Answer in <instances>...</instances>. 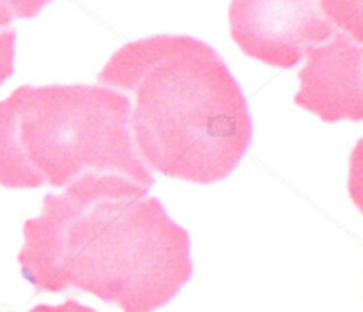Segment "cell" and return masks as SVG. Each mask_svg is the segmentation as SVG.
Masks as SVG:
<instances>
[{
	"mask_svg": "<svg viewBox=\"0 0 363 312\" xmlns=\"http://www.w3.org/2000/svg\"><path fill=\"white\" fill-rule=\"evenodd\" d=\"M294 103L325 123L363 119V46L337 30L326 43L307 50Z\"/></svg>",
	"mask_w": 363,
	"mask_h": 312,
	"instance_id": "5b68a950",
	"label": "cell"
},
{
	"mask_svg": "<svg viewBox=\"0 0 363 312\" xmlns=\"http://www.w3.org/2000/svg\"><path fill=\"white\" fill-rule=\"evenodd\" d=\"M21 275L38 291L80 289L124 312L165 307L194 275L190 234L147 186L89 172L23 223Z\"/></svg>",
	"mask_w": 363,
	"mask_h": 312,
	"instance_id": "6da1fadb",
	"label": "cell"
},
{
	"mask_svg": "<svg viewBox=\"0 0 363 312\" xmlns=\"http://www.w3.org/2000/svg\"><path fill=\"white\" fill-rule=\"evenodd\" d=\"M319 7L337 30L363 43L362 0H319Z\"/></svg>",
	"mask_w": 363,
	"mask_h": 312,
	"instance_id": "8992f818",
	"label": "cell"
},
{
	"mask_svg": "<svg viewBox=\"0 0 363 312\" xmlns=\"http://www.w3.org/2000/svg\"><path fill=\"white\" fill-rule=\"evenodd\" d=\"M229 25L245 55L284 69L296 66L308 48L337 32L319 0H233Z\"/></svg>",
	"mask_w": 363,
	"mask_h": 312,
	"instance_id": "277c9868",
	"label": "cell"
},
{
	"mask_svg": "<svg viewBox=\"0 0 363 312\" xmlns=\"http://www.w3.org/2000/svg\"><path fill=\"white\" fill-rule=\"evenodd\" d=\"M131 98L105 85H21L0 99V184L64 188L84 174H119L151 188L135 149Z\"/></svg>",
	"mask_w": 363,
	"mask_h": 312,
	"instance_id": "3957f363",
	"label": "cell"
},
{
	"mask_svg": "<svg viewBox=\"0 0 363 312\" xmlns=\"http://www.w3.org/2000/svg\"><path fill=\"white\" fill-rule=\"evenodd\" d=\"M99 84L133 96L130 130L149 170L211 184L252 144L248 101L213 46L191 35H152L117 50Z\"/></svg>",
	"mask_w": 363,
	"mask_h": 312,
	"instance_id": "7a4b0ae2",
	"label": "cell"
},
{
	"mask_svg": "<svg viewBox=\"0 0 363 312\" xmlns=\"http://www.w3.org/2000/svg\"><path fill=\"white\" fill-rule=\"evenodd\" d=\"M14 45H16V30L13 27L0 28V85L14 71Z\"/></svg>",
	"mask_w": 363,
	"mask_h": 312,
	"instance_id": "ba28073f",
	"label": "cell"
},
{
	"mask_svg": "<svg viewBox=\"0 0 363 312\" xmlns=\"http://www.w3.org/2000/svg\"><path fill=\"white\" fill-rule=\"evenodd\" d=\"M52 0H0V28H7L14 20L38 16Z\"/></svg>",
	"mask_w": 363,
	"mask_h": 312,
	"instance_id": "52a82bcc",
	"label": "cell"
},
{
	"mask_svg": "<svg viewBox=\"0 0 363 312\" xmlns=\"http://www.w3.org/2000/svg\"><path fill=\"white\" fill-rule=\"evenodd\" d=\"M28 312H98V311H94L92 307H87V305L78 303L77 300H66L64 303H59V305H46V303L35 305V307H32Z\"/></svg>",
	"mask_w": 363,
	"mask_h": 312,
	"instance_id": "9c48e42d",
	"label": "cell"
}]
</instances>
